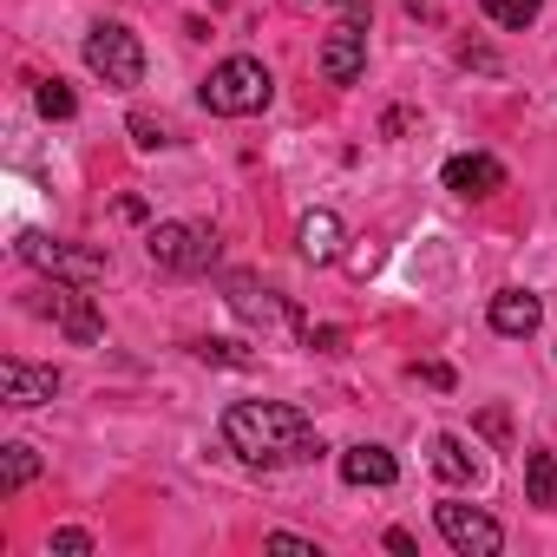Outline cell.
Returning a JSON list of instances; mask_svg holds the SVG:
<instances>
[{
    "label": "cell",
    "mask_w": 557,
    "mask_h": 557,
    "mask_svg": "<svg viewBox=\"0 0 557 557\" xmlns=\"http://www.w3.org/2000/svg\"><path fill=\"white\" fill-rule=\"evenodd\" d=\"M34 106H40V119H73V112H79V99H73L66 79H47V86L34 92Z\"/></svg>",
    "instance_id": "19"
},
{
    "label": "cell",
    "mask_w": 557,
    "mask_h": 557,
    "mask_svg": "<svg viewBox=\"0 0 557 557\" xmlns=\"http://www.w3.org/2000/svg\"><path fill=\"white\" fill-rule=\"evenodd\" d=\"M433 466H440V479H453V485H472V479H479V459H472V446H466L459 433H440V440H433Z\"/></svg>",
    "instance_id": "15"
},
{
    "label": "cell",
    "mask_w": 557,
    "mask_h": 557,
    "mask_svg": "<svg viewBox=\"0 0 557 557\" xmlns=\"http://www.w3.org/2000/svg\"><path fill=\"white\" fill-rule=\"evenodd\" d=\"M342 479H348V485H374V492H381V485H394V479H400V459H394L387 446H368V440H361V446H348V453H342Z\"/></svg>",
    "instance_id": "12"
},
{
    "label": "cell",
    "mask_w": 557,
    "mask_h": 557,
    "mask_svg": "<svg viewBox=\"0 0 557 557\" xmlns=\"http://www.w3.org/2000/svg\"><path fill=\"white\" fill-rule=\"evenodd\" d=\"M223 440H230V453H236L243 466H262V472L322 459V433H315L309 413L289 407V400H236V407L223 413Z\"/></svg>",
    "instance_id": "1"
},
{
    "label": "cell",
    "mask_w": 557,
    "mask_h": 557,
    "mask_svg": "<svg viewBox=\"0 0 557 557\" xmlns=\"http://www.w3.org/2000/svg\"><path fill=\"white\" fill-rule=\"evenodd\" d=\"M0 394H8V407H47L60 394V368H34L21 355L0 361Z\"/></svg>",
    "instance_id": "9"
},
{
    "label": "cell",
    "mask_w": 557,
    "mask_h": 557,
    "mask_svg": "<svg viewBox=\"0 0 557 557\" xmlns=\"http://www.w3.org/2000/svg\"><path fill=\"white\" fill-rule=\"evenodd\" d=\"M361 73H368V8L348 0V21L329 27V40H322V79L329 86H355Z\"/></svg>",
    "instance_id": "5"
},
{
    "label": "cell",
    "mask_w": 557,
    "mask_h": 557,
    "mask_svg": "<svg viewBox=\"0 0 557 557\" xmlns=\"http://www.w3.org/2000/svg\"><path fill=\"white\" fill-rule=\"evenodd\" d=\"M86 66L106 79V86H138L145 79V47H138V34L132 27H119V21H106V27H92L86 34Z\"/></svg>",
    "instance_id": "3"
},
{
    "label": "cell",
    "mask_w": 557,
    "mask_h": 557,
    "mask_svg": "<svg viewBox=\"0 0 557 557\" xmlns=\"http://www.w3.org/2000/svg\"><path fill=\"white\" fill-rule=\"evenodd\" d=\"M296 243H302L309 262H335V256H342V216H335V210H309L302 230H296Z\"/></svg>",
    "instance_id": "13"
},
{
    "label": "cell",
    "mask_w": 557,
    "mask_h": 557,
    "mask_svg": "<svg viewBox=\"0 0 557 557\" xmlns=\"http://www.w3.org/2000/svg\"><path fill=\"white\" fill-rule=\"evenodd\" d=\"M524 492H531V505H557V459L550 453H524Z\"/></svg>",
    "instance_id": "16"
},
{
    "label": "cell",
    "mask_w": 557,
    "mask_h": 557,
    "mask_svg": "<svg viewBox=\"0 0 557 557\" xmlns=\"http://www.w3.org/2000/svg\"><path fill=\"white\" fill-rule=\"evenodd\" d=\"M53 550H60V557H86V550H92V531L66 524V531H53Z\"/></svg>",
    "instance_id": "21"
},
{
    "label": "cell",
    "mask_w": 557,
    "mask_h": 557,
    "mask_svg": "<svg viewBox=\"0 0 557 557\" xmlns=\"http://www.w3.org/2000/svg\"><path fill=\"white\" fill-rule=\"evenodd\" d=\"M145 249H151V262L171 269V275H197V269L216 262V236H210L203 223H158V230L145 236Z\"/></svg>",
    "instance_id": "4"
},
{
    "label": "cell",
    "mask_w": 557,
    "mask_h": 557,
    "mask_svg": "<svg viewBox=\"0 0 557 557\" xmlns=\"http://www.w3.org/2000/svg\"><path fill=\"white\" fill-rule=\"evenodd\" d=\"M269 99H275V79H269V66L249 60V53L223 60V66L203 79V106H210L216 119H249V112H262Z\"/></svg>",
    "instance_id": "2"
},
{
    "label": "cell",
    "mask_w": 557,
    "mask_h": 557,
    "mask_svg": "<svg viewBox=\"0 0 557 557\" xmlns=\"http://www.w3.org/2000/svg\"><path fill=\"white\" fill-rule=\"evenodd\" d=\"M197 355H203V361H223V368H243V355H236V348H230V342H203V348H197Z\"/></svg>",
    "instance_id": "24"
},
{
    "label": "cell",
    "mask_w": 557,
    "mask_h": 557,
    "mask_svg": "<svg viewBox=\"0 0 557 557\" xmlns=\"http://www.w3.org/2000/svg\"><path fill=\"white\" fill-rule=\"evenodd\" d=\"M269 550H289V557H315V537H296V531H269Z\"/></svg>",
    "instance_id": "22"
},
{
    "label": "cell",
    "mask_w": 557,
    "mask_h": 557,
    "mask_svg": "<svg viewBox=\"0 0 557 557\" xmlns=\"http://www.w3.org/2000/svg\"><path fill=\"white\" fill-rule=\"evenodd\" d=\"M21 256L34 262V269H47V275H60V283H99V275L112 269V256L106 249H86V243H53V236H27L21 243Z\"/></svg>",
    "instance_id": "6"
},
{
    "label": "cell",
    "mask_w": 557,
    "mask_h": 557,
    "mask_svg": "<svg viewBox=\"0 0 557 557\" xmlns=\"http://www.w3.org/2000/svg\"><path fill=\"white\" fill-rule=\"evenodd\" d=\"M479 8H485V21H492V27H505V34H524V27L537 21V8H544V0H479Z\"/></svg>",
    "instance_id": "17"
},
{
    "label": "cell",
    "mask_w": 557,
    "mask_h": 557,
    "mask_svg": "<svg viewBox=\"0 0 557 557\" xmlns=\"http://www.w3.org/2000/svg\"><path fill=\"white\" fill-rule=\"evenodd\" d=\"M132 138H138V151H158V145H171V132H164L151 112H132Z\"/></svg>",
    "instance_id": "20"
},
{
    "label": "cell",
    "mask_w": 557,
    "mask_h": 557,
    "mask_svg": "<svg viewBox=\"0 0 557 557\" xmlns=\"http://www.w3.org/2000/svg\"><path fill=\"white\" fill-rule=\"evenodd\" d=\"M420 381H426V387H453V368H446V361H426Z\"/></svg>",
    "instance_id": "25"
},
{
    "label": "cell",
    "mask_w": 557,
    "mask_h": 557,
    "mask_svg": "<svg viewBox=\"0 0 557 557\" xmlns=\"http://www.w3.org/2000/svg\"><path fill=\"white\" fill-rule=\"evenodd\" d=\"M230 309H236V315H249V322H262V329L289 322V309H283V302H256V289H249V283H230Z\"/></svg>",
    "instance_id": "18"
},
{
    "label": "cell",
    "mask_w": 557,
    "mask_h": 557,
    "mask_svg": "<svg viewBox=\"0 0 557 557\" xmlns=\"http://www.w3.org/2000/svg\"><path fill=\"white\" fill-rule=\"evenodd\" d=\"M40 315H53L60 322V335L66 342H79V348H92L99 335H106V315L92 309V296H86V283H60L53 275V289H40V302H34Z\"/></svg>",
    "instance_id": "7"
},
{
    "label": "cell",
    "mask_w": 557,
    "mask_h": 557,
    "mask_svg": "<svg viewBox=\"0 0 557 557\" xmlns=\"http://www.w3.org/2000/svg\"><path fill=\"white\" fill-rule=\"evenodd\" d=\"M537 322H544V302H537L531 289H498V296H492V329H498V335L524 342V335H537Z\"/></svg>",
    "instance_id": "11"
},
{
    "label": "cell",
    "mask_w": 557,
    "mask_h": 557,
    "mask_svg": "<svg viewBox=\"0 0 557 557\" xmlns=\"http://www.w3.org/2000/svg\"><path fill=\"white\" fill-rule=\"evenodd\" d=\"M40 479V453L27 446V440H14V446H0V498H14V492H27Z\"/></svg>",
    "instance_id": "14"
},
{
    "label": "cell",
    "mask_w": 557,
    "mask_h": 557,
    "mask_svg": "<svg viewBox=\"0 0 557 557\" xmlns=\"http://www.w3.org/2000/svg\"><path fill=\"white\" fill-rule=\"evenodd\" d=\"M433 524H440V537L453 544V550H466V557H492V550H505V531H498V518L492 511H479V505H433Z\"/></svg>",
    "instance_id": "8"
},
{
    "label": "cell",
    "mask_w": 557,
    "mask_h": 557,
    "mask_svg": "<svg viewBox=\"0 0 557 557\" xmlns=\"http://www.w3.org/2000/svg\"><path fill=\"white\" fill-rule=\"evenodd\" d=\"M440 177H446V190H453V197H472V203H479V197H492V190H505V164H498V158H485V151H459V158H446V171H440Z\"/></svg>",
    "instance_id": "10"
},
{
    "label": "cell",
    "mask_w": 557,
    "mask_h": 557,
    "mask_svg": "<svg viewBox=\"0 0 557 557\" xmlns=\"http://www.w3.org/2000/svg\"><path fill=\"white\" fill-rule=\"evenodd\" d=\"M342 342H348L342 329H309V348H322V355H342Z\"/></svg>",
    "instance_id": "23"
}]
</instances>
